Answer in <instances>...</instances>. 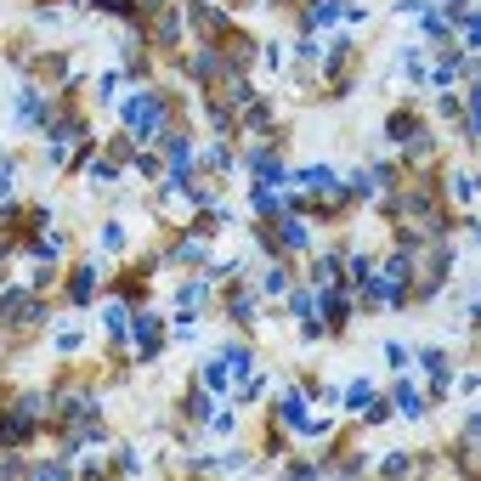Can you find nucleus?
I'll return each instance as SVG.
<instances>
[{"instance_id":"obj_4","label":"nucleus","mask_w":481,"mask_h":481,"mask_svg":"<svg viewBox=\"0 0 481 481\" xmlns=\"http://www.w3.org/2000/svg\"><path fill=\"white\" fill-rule=\"evenodd\" d=\"M227 363H233V374H243V368H249V351H243V345H233V351H227Z\"/></svg>"},{"instance_id":"obj_2","label":"nucleus","mask_w":481,"mask_h":481,"mask_svg":"<svg viewBox=\"0 0 481 481\" xmlns=\"http://www.w3.org/2000/svg\"><path fill=\"white\" fill-rule=\"evenodd\" d=\"M283 243H289V249H300V243H306V227H300V221H289V227H283Z\"/></svg>"},{"instance_id":"obj_1","label":"nucleus","mask_w":481,"mask_h":481,"mask_svg":"<svg viewBox=\"0 0 481 481\" xmlns=\"http://www.w3.org/2000/svg\"><path fill=\"white\" fill-rule=\"evenodd\" d=\"M0 312H6V318H17V323H40V300H29V295H17V289H11V295L0 300Z\"/></svg>"},{"instance_id":"obj_3","label":"nucleus","mask_w":481,"mask_h":481,"mask_svg":"<svg viewBox=\"0 0 481 481\" xmlns=\"http://www.w3.org/2000/svg\"><path fill=\"white\" fill-rule=\"evenodd\" d=\"M91 278L96 272H74V300H91Z\"/></svg>"}]
</instances>
